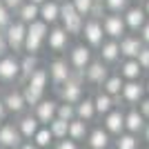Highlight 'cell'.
Instances as JSON below:
<instances>
[{
  "label": "cell",
  "mask_w": 149,
  "mask_h": 149,
  "mask_svg": "<svg viewBox=\"0 0 149 149\" xmlns=\"http://www.w3.org/2000/svg\"><path fill=\"white\" fill-rule=\"evenodd\" d=\"M85 20L80 13L74 9V5H71V0H67V2H60V25L67 29L69 36H80L82 33V27H85Z\"/></svg>",
  "instance_id": "cell-1"
},
{
  "label": "cell",
  "mask_w": 149,
  "mask_h": 149,
  "mask_svg": "<svg viewBox=\"0 0 149 149\" xmlns=\"http://www.w3.org/2000/svg\"><path fill=\"white\" fill-rule=\"evenodd\" d=\"M82 93H85V76L80 71H74L71 78L60 87V98H62V102L78 105L82 100Z\"/></svg>",
  "instance_id": "cell-2"
},
{
  "label": "cell",
  "mask_w": 149,
  "mask_h": 149,
  "mask_svg": "<svg viewBox=\"0 0 149 149\" xmlns=\"http://www.w3.org/2000/svg\"><path fill=\"white\" fill-rule=\"evenodd\" d=\"M82 38H85V45H89L91 49H98L100 45L107 40L105 29H102V20L98 18H87L85 20V27H82Z\"/></svg>",
  "instance_id": "cell-3"
},
{
  "label": "cell",
  "mask_w": 149,
  "mask_h": 149,
  "mask_svg": "<svg viewBox=\"0 0 149 149\" xmlns=\"http://www.w3.org/2000/svg\"><path fill=\"white\" fill-rule=\"evenodd\" d=\"M5 36H7L9 51H13V54H22V49H25V38H27V25H25V22H20V20L16 18L11 25L5 29Z\"/></svg>",
  "instance_id": "cell-4"
},
{
  "label": "cell",
  "mask_w": 149,
  "mask_h": 149,
  "mask_svg": "<svg viewBox=\"0 0 149 149\" xmlns=\"http://www.w3.org/2000/svg\"><path fill=\"white\" fill-rule=\"evenodd\" d=\"M47 71H49V82H51V85H56V87L60 89L62 85L71 78L74 67H71V65H69V60H65V58H54V60L49 62Z\"/></svg>",
  "instance_id": "cell-5"
},
{
  "label": "cell",
  "mask_w": 149,
  "mask_h": 149,
  "mask_svg": "<svg viewBox=\"0 0 149 149\" xmlns=\"http://www.w3.org/2000/svg\"><path fill=\"white\" fill-rule=\"evenodd\" d=\"M93 60V49L89 47V45H74L71 47V51H69V65L74 67V71H85V69L89 67V62Z\"/></svg>",
  "instance_id": "cell-6"
},
{
  "label": "cell",
  "mask_w": 149,
  "mask_h": 149,
  "mask_svg": "<svg viewBox=\"0 0 149 149\" xmlns=\"http://www.w3.org/2000/svg\"><path fill=\"white\" fill-rule=\"evenodd\" d=\"M69 42H71V36L67 33V29L58 22V25L49 27V33H47V47H49L54 54H62L67 51Z\"/></svg>",
  "instance_id": "cell-7"
},
{
  "label": "cell",
  "mask_w": 149,
  "mask_h": 149,
  "mask_svg": "<svg viewBox=\"0 0 149 149\" xmlns=\"http://www.w3.org/2000/svg\"><path fill=\"white\" fill-rule=\"evenodd\" d=\"M102 29H105L107 38L120 40V38L127 33V25H125L123 13H109V11H107L105 16H102Z\"/></svg>",
  "instance_id": "cell-8"
},
{
  "label": "cell",
  "mask_w": 149,
  "mask_h": 149,
  "mask_svg": "<svg viewBox=\"0 0 149 149\" xmlns=\"http://www.w3.org/2000/svg\"><path fill=\"white\" fill-rule=\"evenodd\" d=\"M20 80V58L13 54H5L0 58V82Z\"/></svg>",
  "instance_id": "cell-9"
},
{
  "label": "cell",
  "mask_w": 149,
  "mask_h": 149,
  "mask_svg": "<svg viewBox=\"0 0 149 149\" xmlns=\"http://www.w3.org/2000/svg\"><path fill=\"white\" fill-rule=\"evenodd\" d=\"M82 76H85V82H89V85H105V80L109 78V65L102 62L100 58L91 60L89 67L82 71Z\"/></svg>",
  "instance_id": "cell-10"
},
{
  "label": "cell",
  "mask_w": 149,
  "mask_h": 149,
  "mask_svg": "<svg viewBox=\"0 0 149 149\" xmlns=\"http://www.w3.org/2000/svg\"><path fill=\"white\" fill-rule=\"evenodd\" d=\"M123 18H125V25H127V31H140L145 27V22L149 20V16H147V11H145L143 7L131 5L129 9L123 13Z\"/></svg>",
  "instance_id": "cell-11"
},
{
  "label": "cell",
  "mask_w": 149,
  "mask_h": 149,
  "mask_svg": "<svg viewBox=\"0 0 149 149\" xmlns=\"http://www.w3.org/2000/svg\"><path fill=\"white\" fill-rule=\"evenodd\" d=\"M145 93H147V87H145V85H143L140 80H125L120 96H123V100H125V102L138 105V102H140V100L145 98Z\"/></svg>",
  "instance_id": "cell-12"
},
{
  "label": "cell",
  "mask_w": 149,
  "mask_h": 149,
  "mask_svg": "<svg viewBox=\"0 0 149 149\" xmlns=\"http://www.w3.org/2000/svg\"><path fill=\"white\" fill-rule=\"evenodd\" d=\"M118 42H120V56L123 58H138L140 49L145 47V42L140 40V36H136V33H125Z\"/></svg>",
  "instance_id": "cell-13"
},
{
  "label": "cell",
  "mask_w": 149,
  "mask_h": 149,
  "mask_svg": "<svg viewBox=\"0 0 149 149\" xmlns=\"http://www.w3.org/2000/svg\"><path fill=\"white\" fill-rule=\"evenodd\" d=\"M33 116L40 120V125H49L58 116V102L56 100H49V98H42L33 107Z\"/></svg>",
  "instance_id": "cell-14"
},
{
  "label": "cell",
  "mask_w": 149,
  "mask_h": 149,
  "mask_svg": "<svg viewBox=\"0 0 149 149\" xmlns=\"http://www.w3.org/2000/svg\"><path fill=\"white\" fill-rule=\"evenodd\" d=\"M98 54H100V60L107 62V65H113V62H118L120 58V42L118 40H113V38H107L105 42L98 47Z\"/></svg>",
  "instance_id": "cell-15"
},
{
  "label": "cell",
  "mask_w": 149,
  "mask_h": 149,
  "mask_svg": "<svg viewBox=\"0 0 149 149\" xmlns=\"http://www.w3.org/2000/svg\"><path fill=\"white\" fill-rule=\"evenodd\" d=\"M20 131H18V125H2L0 127V147H7V149H18L20 147Z\"/></svg>",
  "instance_id": "cell-16"
},
{
  "label": "cell",
  "mask_w": 149,
  "mask_h": 149,
  "mask_svg": "<svg viewBox=\"0 0 149 149\" xmlns=\"http://www.w3.org/2000/svg\"><path fill=\"white\" fill-rule=\"evenodd\" d=\"M40 20H45L49 27L60 22V2L58 0H47L40 5Z\"/></svg>",
  "instance_id": "cell-17"
},
{
  "label": "cell",
  "mask_w": 149,
  "mask_h": 149,
  "mask_svg": "<svg viewBox=\"0 0 149 149\" xmlns=\"http://www.w3.org/2000/svg\"><path fill=\"white\" fill-rule=\"evenodd\" d=\"M5 105H7V111L11 113H22L27 109V100L22 96V89H11V91L5 93Z\"/></svg>",
  "instance_id": "cell-18"
},
{
  "label": "cell",
  "mask_w": 149,
  "mask_h": 149,
  "mask_svg": "<svg viewBox=\"0 0 149 149\" xmlns=\"http://www.w3.org/2000/svg\"><path fill=\"white\" fill-rule=\"evenodd\" d=\"M143 71H145V69L140 67V62H138L136 58H123V62H120V71H118V74L123 76L125 80H140Z\"/></svg>",
  "instance_id": "cell-19"
},
{
  "label": "cell",
  "mask_w": 149,
  "mask_h": 149,
  "mask_svg": "<svg viewBox=\"0 0 149 149\" xmlns=\"http://www.w3.org/2000/svg\"><path fill=\"white\" fill-rule=\"evenodd\" d=\"M105 129L109 134H116V136H120L125 131V113L120 109H111L105 116Z\"/></svg>",
  "instance_id": "cell-20"
},
{
  "label": "cell",
  "mask_w": 149,
  "mask_h": 149,
  "mask_svg": "<svg viewBox=\"0 0 149 149\" xmlns=\"http://www.w3.org/2000/svg\"><path fill=\"white\" fill-rule=\"evenodd\" d=\"M38 67H40L38 54H25V51H22V56H20V80L25 82Z\"/></svg>",
  "instance_id": "cell-21"
},
{
  "label": "cell",
  "mask_w": 149,
  "mask_h": 149,
  "mask_svg": "<svg viewBox=\"0 0 149 149\" xmlns=\"http://www.w3.org/2000/svg\"><path fill=\"white\" fill-rule=\"evenodd\" d=\"M145 125H147V118H145L138 109H131V111L125 113V129L129 131V134H138V131H143Z\"/></svg>",
  "instance_id": "cell-22"
},
{
  "label": "cell",
  "mask_w": 149,
  "mask_h": 149,
  "mask_svg": "<svg viewBox=\"0 0 149 149\" xmlns=\"http://www.w3.org/2000/svg\"><path fill=\"white\" fill-rule=\"evenodd\" d=\"M16 18H18L20 22H25V25H31L33 20L40 18V5H33V2H29V0H27L25 5L16 11Z\"/></svg>",
  "instance_id": "cell-23"
},
{
  "label": "cell",
  "mask_w": 149,
  "mask_h": 149,
  "mask_svg": "<svg viewBox=\"0 0 149 149\" xmlns=\"http://www.w3.org/2000/svg\"><path fill=\"white\" fill-rule=\"evenodd\" d=\"M40 127H42V125H40V120H38L36 116H22V118L18 120V131H20L22 138H33Z\"/></svg>",
  "instance_id": "cell-24"
},
{
  "label": "cell",
  "mask_w": 149,
  "mask_h": 149,
  "mask_svg": "<svg viewBox=\"0 0 149 149\" xmlns=\"http://www.w3.org/2000/svg\"><path fill=\"white\" fill-rule=\"evenodd\" d=\"M87 143L91 149H107L109 147V131L102 129V127H96L93 131H89Z\"/></svg>",
  "instance_id": "cell-25"
},
{
  "label": "cell",
  "mask_w": 149,
  "mask_h": 149,
  "mask_svg": "<svg viewBox=\"0 0 149 149\" xmlns=\"http://www.w3.org/2000/svg\"><path fill=\"white\" fill-rule=\"evenodd\" d=\"M98 116L96 113V105H93V98H82L78 105H76V118L85 120V123H89V120H93Z\"/></svg>",
  "instance_id": "cell-26"
},
{
  "label": "cell",
  "mask_w": 149,
  "mask_h": 149,
  "mask_svg": "<svg viewBox=\"0 0 149 149\" xmlns=\"http://www.w3.org/2000/svg\"><path fill=\"white\" fill-rule=\"evenodd\" d=\"M93 105H96V113H98V116H107V113L113 109L116 100H113V96H109L107 91H100V93H96Z\"/></svg>",
  "instance_id": "cell-27"
},
{
  "label": "cell",
  "mask_w": 149,
  "mask_h": 149,
  "mask_svg": "<svg viewBox=\"0 0 149 149\" xmlns=\"http://www.w3.org/2000/svg\"><path fill=\"white\" fill-rule=\"evenodd\" d=\"M123 85H125V78L120 74H109V78L105 80V85H102V91H107L109 96H120V91H123Z\"/></svg>",
  "instance_id": "cell-28"
},
{
  "label": "cell",
  "mask_w": 149,
  "mask_h": 149,
  "mask_svg": "<svg viewBox=\"0 0 149 149\" xmlns=\"http://www.w3.org/2000/svg\"><path fill=\"white\" fill-rule=\"evenodd\" d=\"M25 82H27V85H31V87L42 89V91H45V89H47V85H49V71H47V69H42V67H38Z\"/></svg>",
  "instance_id": "cell-29"
},
{
  "label": "cell",
  "mask_w": 149,
  "mask_h": 149,
  "mask_svg": "<svg viewBox=\"0 0 149 149\" xmlns=\"http://www.w3.org/2000/svg\"><path fill=\"white\" fill-rule=\"evenodd\" d=\"M89 136V129H87V123L80 118H74L71 123H69V138L71 140H85V138Z\"/></svg>",
  "instance_id": "cell-30"
},
{
  "label": "cell",
  "mask_w": 149,
  "mask_h": 149,
  "mask_svg": "<svg viewBox=\"0 0 149 149\" xmlns=\"http://www.w3.org/2000/svg\"><path fill=\"white\" fill-rule=\"evenodd\" d=\"M47 45V40L40 36H36V33H31V31H27V38H25V54H40L42 51V47Z\"/></svg>",
  "instance_id": "cell-31"
},
{
  "label": "cell",
  "mask_w": 149,
  "mask_h": 149,
  "mask_svg": "<svg viewBox=\"0 0 149 149\" xmlns=\"http://www.w3.org/2000/svg\"><path fill=\"white\" fill-rule=\"evenodd\" d=\"M22 96H25L27 100V107H36L40 100L45 98V91L42 89H36V87H31V85H22Z\"/></svg>",
  "instance_id": "cell-32"
},
{
  "label": "cell",
  "mask_w": 149,
  "mask_h": 149,
  "mask_svg": "<svg viewBox=\"0 0 149 149\" xmlns=\"http://www.w3.org/2000/svg\"><path fill=\"white\" fill-rule=\"evenodd\" d=\"M47 127L51 129V134H54V138H56V140H62V138L69 136V123H67V120H62V118H58V116L51 120Z\"/></svg>",
  "instance_id": "cell-33"
},
{
  "label": "cell",
  "mask_w": 149,
  "mask_h": 149,
  "mask_svg": "<svg viewBox=\"0 0 149 149\" xmlns=\"http://www.w3.org/2000/svg\"><path fill=\"white\" fill-rule=\"evenodd\" d=\"M54 140H56V138H54V134H51V129L47 127V125H42V127L36 131V136H33V145L40 147V149H42V147H49Z\"/></svg>",
  "instance_id": "cell-34"
},
{
  "label": "cell",
  "mask_w": 149,
  "mask_h": 149,
  "mask_svg": "<svg viewBox=\"0 0 149 149\" xmlns=\"http://www.w3.org/2000/svg\"><path fill=\"white\" fill-rule=\"evenodd\" d=\"M116 149H138V138L136 134H120L116 140Z\"/></svg>",
  "instance_id": "cell-35"
},
{
  "label": "cell",
  "mask_w": 149,
  "mask_h": 149,
  "mask_svg": "<svg viewBox=\"0 0 149 149\" xmlns=\"http://www.w3.org/2000/svg\"><path fill=\"white\" fill-rule=\"evenodd\" d=\"M131 7V0H105V9L109 13H125Z\"/></svg>",
  "instance_id": "cell-36"
},
{
  "label": "cell",
  "mask_w": 149,
  "mask_h": 149,
  "mask_svg": "<svg viewBox=\"0 0 149 149\" xmlns=\"http://www.w3.org/2000/svg\"><path fill=\"white\" fill-rule=\"evenodd\" d=\"M71 5H74V9L80 13L82 18H89L93 5H96V0H71Z\"/></svg>",
  "instance_id": "cell-37"
},
{
  "label": "cell",
  "mask_w": 149,
  "mask_h": 149,
  "mask_svg": "<svg viewBox=\"0 0 149 149\" xmlns=\"http://www.w3.org/2000/svg\"><path fill=\"white\" fill-rule=\"evenodd\" d=\"M13 20H16V16H13V11L11 9H9V7L5 5V2H2V0H0V29L5 31L7 27L11 25Z\"/></svg>",
  "instance_id": "cell-38"
},
{
  "label": "cell",
  "mask_w": 149,
  "mask_h": 149,
  "mask_svg": "<svg viewBox=\"0 0 149 149\" xmlns=\"http://www.w3.org/2000/svg\"><path fill=\"white\" fill-rule=\"evenodd\" d=\"M58 118L71 123V120L76 118V105H71V102H60V105H58Z\"/></svg>",
  "instance_id": "cell-39"
},
{
  "label": "cell",
  "mask_w": 149,
  "mask_h": 149,
  "mask_svg": "<svg viewBox=\"0 0 149 149\" xmlns=\"http://www.w3.org/2000/svg\"><path fill=\"white\" fill-rule=\"evenodd\" d=\"M136 60L140 62V67H143L145 71H149V45H145L143 49H140V54H138Z\"/></svg>",
  "instance_id": "cell-40"
},
{
  "label": "cell",
  "mask_w": 149,
  "mask_h": 149,
  "mask_svg": "<svg viewBox=\"0 0 149 149\" xmlns=\"http://www.w3.org/2000/svg\"><path fill=\"white\" fill-rule=\"evenodd\" d=\"M56 149H78V143L76 140H71V138H62V140H58V145H56Z\"/></svg>",
  "instance_id": "cell-41"
},
{
  "label": "cell",
  "mask_w": 149,
  "mask_h": 149,
  "mask_svg": "<svg viewBox=\"0 0 149 149\" xmlns=\"http://www.w3.org/2000/svg\"><path fill=\"white\" fill-rule=\"evenodd\" d=\"M138 111L143 113L145 118L149 120V96H145L143 100H140V102H138Z\"/></svg>",
  "instance_id": "cell-42"
},
{
  "label": "cell",
  "mask_w": 149,
  "mask_h": 149,
  "mask_svg": "<svg viewBox=\"0 0 149 149\" xmlns=\"http://www.w3.org/2000/svg\"><path fill=\"white\" fill-rule=\"evenodd\" d=\"M2 2H5V5H7V7H9V9L13 11V16H16V11H18L20 7L25 5L27 0H2Z\"/></svg>",
  "instance_id": "cell-43"
},
{
  "label": "cell",
  "mask_w": 149,
  "mask_h": 149,
  "mask_svg": "<svg viewBox=\"0 0 149 149\" xmlns=\"http://www.w3.org/2000/svg\"><path fill=\"white\" fill-rule=\"evenodd\" d=\"M5 54H9V45H7V36H5V31L0 29V58L5 56Z\"/></svg>",
  "instance_id": "cell-44"
},
{
  "label": "cell",
  "mask_w": 149,
  "mask_h": 149,
  "mask_svg": "<svg viewBox=\"0 0 149 149\" xmlns=\"http://www.w3.org/2000/svg\"><path fill=\"white\" fill-rule=\"evenodd\" d=\"M138 36H140V40H143L145 45H149V20L145 22V27L140 31H138Z\"/></svg>",
  "instance_id": "cell-45"
},
{
  "label": "cell",
  "mask_w": 149,
  "mask_h": 149,
  "mask_svg": "<svg viewBox=\"0 0 149 149\" xmlns=\"http://www.w3.org/2000/svg\"><path fill=\"white\" fill-rule=\"evenodd\" d=\"M7 116V105H5V100H0V120H5Z\"/></svg>",
  "instance_id": "cell-46"
},
{
  "label": "cell",
  "mask_w": 149,
  "mask_h": 149,
  "mask_svg": "<svg viewBox=\"0 0 149 149\" xmlns=\"http://www.w3.org/2000/svg\"><path fill=\"white\" fill-rule=\"evenodd\" d=\"M18 149H38V147H36V145H31V143H25V145H20Z\"/></svg>",
  "instance_id": "cell-47"
},
{
  "label": "cell",
  "mask_w": 149,
  "mask_h": 149,
  "mask_svg": "<svg viewBox=\"0 0 149 149\" xmlns=\"http://www.w3.org/2000/svg\"><path fill=\"white\" fill-rule=\"evenodd\" d=\"M143 131H145V140H147V143H149V123L145 125V129H143Z\"/></svg>",
  "instance_id": "cell-48"
},
{
  "label": "cell",
  "mask_w": 149,
  "mask_h": 149,
  "mask_svg": "<svg viewBox=\"0 0 149 149\" xmlns=\"http://www.w3.org/2000/svg\"><path fill=\"white\" fill-rule=\"evenodd\" d=\"M143 9L147 11V16H149V0H145V5H143Z\"/></svg>",
  "instance_id": "cell-49"
},
{
  "label": "cell",
  "mask_w": 149,
  "mask_h": 149,
  "mask_svg": "<svg viewBox=\"0 0 149 149\" xmlns=\"http://www.w3.org/2000/svg\"><path fill=\"white\" fill-rule=\"evenodd\" d=\"M29 2H33V5H42V2H47V0H29Z\"/></svg>",
  "instance_id": "cell-50"
},
{
  "label": "cell",
  "mask_w": 149,
  "mask_h": 149,
  "mask_svg": "<svg viewBox=\"0 0 149 149\" xmlns=\"http://www.w3.org/2000/svg\"><path fill=\"white\" fill-rule=\"evenodd\" d=\"M145 87H147V93H149V80H147V82H145Z\"/></svg>",
  "instance_id": "cell-51"
},
{
  "label": "cell",
  "mask_w": 149,
  "mask_h": 149,
  "mask_svg": "<svg viewBox=\"0 0 149 149\" xmlns=\"http://www.w3.org/2000/svg\"><path fill=\"white\" fill-rule=\"evenodd\" d=\"M96 2H100V5H105V0H96Z\"/></svg>",
  "instance_id": "cell-52"
},
{
  "label": "cell",
  "mask_w": 149,
  "mask_h": 149,
  "mask_svg": "<svg viewBox=\"0 0 149 149\" xmlns=\"http://www.w3.org/2000/svg\"><path fill=\"white\" fill-rule=\"evenodd\" d=\"M58 2H67V0H58Z\"/></svg>",
  "instance_id": "cell-53"
},
{
  "label": "cell",
  "mask_w": 149,
  "mask_h": 149,
  "mask_svg": "<svg viewBox=\"0 0 149 149\" xmlns=\"http://www.w3.org/2000/svg\"><path fill=\"white\" fill-rule=\"evenodd\" d=\"M0 127H2V120H0Z\"/></svg>",
  "instance_id": "cell-54"
},
{
  "label": "cell",
  "mask_w": 149,
  "mask_h": 149,
  "mask_svg": "<svg viewBox=\"0 0 149 149\" xmlns=\"http://www.w3.org/2000/svg\"><path fill=\"white\" fill-rule=\"evenodd\" d=\"M0 89H2V87H0Z\"/></svg>",
  "instance_id": "cell-55"
}]
</instances>
